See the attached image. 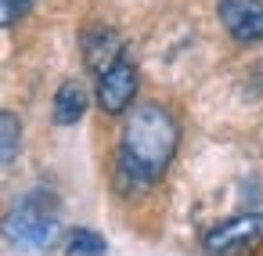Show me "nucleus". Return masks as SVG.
I'll list each match as a JSON object with an SVG mask.
<instances>
[{
    "instance_id": "f257e3e1",
    "label": "nucleus",
    "mask_w": 263,
    "mask_h": 256,
    "mask_svg": "<svg viewBox=\"0 0 263 256\" xmlns=\"http://www.w3.org/2000/svg\"><path fill=\"white\" fill-rule=\"evenodd\" d=\"M180 148V123L159 101H141L126 112L119 130V180L126 188H148L166 177L173 155Z\"/></svg>"
},
{
    "instance_id": "f03ea898",
    "label": "nucleus",
    "mask_w": 263,
    "mask_h": 256,
    "mask_svg": "<svg viewBox=\"0 0 263 256\" xmlns=\"http://www.w3.org/2000/svg\"><path fill=\"white\" fill-rule=\"evenodd\" d=\"M4 238L18 249H47L62 231V202L47 188H33L4 213Z\"/></svg>"
},
{
    "instance_id": "7ed1b4c3",
    "label": "nucleus",
    "mask_w": 263,
    "mask_h": 256,
    "mask_svg": "<svg viewBox=\"0 0 263 256\" xmlns=\"http://www.w3.org/2000/svg\"><path fill=\"white\" fill-rule=\"evenodd\" d=\"M263 245V213H238L202 234L205 256H241Z\"/></svg>"
},
{
    "instance_id": "20e7f679",
    "label": "nucleus",
    "mask_w": 263,
    "mask_h": 256,
    "mask_svg": "<svg viewBox=\"0 0 263 256\" xmlns=\"http://www.w3.org/2000/svg\"><path fill=\"white\" fill-rule=\"evenodd\" d=\"M137 87H141V76H137V65L130 54L116 58L101 76H98V87H94V101L101 112L108 116H123L134 108L137 101Z\"/></svg>"
},
{
    "instance_id": "39448f33",
    "label": "nucleus",
    "mask_w": 263,
    "mask_h": 256,
    "mask_svg": "<svg viewBox=\"0 0 263 256\" xmlns=\"http://www.w3.org/2000/svg\"><path fill=\"white\" fill-rule=\"evenodd\" d=\"M216 15L234 44H263V0H220Z\"/></svg>"
},
{
    "instance_id": "423d86ee",
    "label": "nucleus",
    "mask_w": 263,
    "mask_h": 256,
    "mask_svg": "<svg viewBox=\"0 0 263 256\" xmlns=\"http://www.w3.org/2000/svg\"><path fill=\"white\" fill-rule=\"evenodd\" d=\"M80 54H83V65L94 72V76H101L116 58H123L126 51H123V40H119V33L116 29H108V26H87L83 33H80Z\"/></svg>"
},
{
    "instance_id": "0eeeda50",
    "label": "nucleus",
    "mask_w": 263,
    "mask_h": 256,
    "mask_svg": "<svg viewBox=\"0 0 263 256\" xmlns=\"http://www.w3.org/2000/svg\"><path fill=\"white\" fill-rule=\"evenodd\" d=\"M87 108H90V94H87V87L76 83V80H65V83L54 90L51 119H54L58 126H76V123L87 116Z\"/></svg>"
},
{
    "instance_id": "6e6552de",
    "label": "nucleus",
    "mask_w": 263,
    "mask_h": 256,
    "mask_svg": "<svg viewBox=\"0 0 263 256\" xmlns=\"http://www.w3.org/2000/svg\"><path fill=\"white\" fill-rule=\"evenodd\" d=\"M18 152H22V119L0 108V166L15 162Z\"/></svg>"
},
{
    "instance_id": "1a4fd4ad",
    "label": "nucleus",
    "mask_w": 263,
    "mask_h": 256,
    "mask_svg": "<svg viewBox=\"0 0 263 256\" xmlns=\"http://www.w3.org/2000/svg\"><path fill=\"white\" fill-rule=\"evenodd\" d=\"M105 252H108V242L90 227H76L65 242V256H105Z\"/></svg>"
},
{
    "instance_id": "9d476101",
    "label": "nucleus",
    "mask_w": 263,
    "mask_h": 256,
    "mask_svg": "<svg viewBox=\"0 0 263 256\" xmlns=\"http://www.w3.org/2000/svg\"><path fill=\"white\" fill-rule=\"evenodd\" d=\"M33 8V0H0V29H8L15 22H22Z\"/></svg>"
}]
</instances>
